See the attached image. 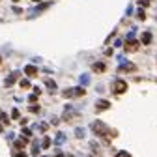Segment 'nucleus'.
Masks as SVG:
<instances>
[{"mask_svg": "<svg viewBox=\"0 0 157 157\" xmlns=\"http://www.w3.org/2000/svg\"><path fill=\"white\" fill-rule=\"evenodd\" d=\"M92 129H94V133H95V135H99V136H110V135L114 136V135H116V133H114V131H110V129L101 122V120H95V122L92 124Z\"/></svg>", "mask_w": 157, "mask_h": 157, "instance_id": "nucleus-1", "label": "nucleus"}, {"mask_svg": "<svg viewBox=\"0 0 157 157\" xmlns=\"http://www.w3.org/2000/svg\"><path fill=\"white\" fill-rule=\"evenodd\" d=\"M86 90L84 86H77V88H66L64 90V97H78V95H84Z\"/></svg>", "mask_w": 157, "mask_h": 157, "instance_id": "nucleus-2", "label": "nucleus"}, {"mask_svg": "<svg viewBox=\"0 0 157 157\" xmlns=\"http://www.w3.org/2000/svg\"><path fill=\"white\" fill-rule=\"evenodd\" d=\"M112 88H114V94H124L127 90V82L124 81V78H116Z\"/></svg>", "mask_w": 157, "mask_h": 157, "instance_id": "nucleus-3", "label": "nucleus"}, {"mask_svg": "<svg viewBox=\"0 0 157 157\" xmlns=\"http://www.w3.org/2000/svg\"><path fill=\"white\" fill-rule=\"evenodd\" d=\"M107 109H110V103L107 101V99H97V103H95V110H107Z\"/></svg>", "mask_w": 157, "mask_h": 157, "instance_id": "nucleus-4", "label": "nucleus"}, {"mask_svg": "<svg viewBox=\"0 0 157 157\" xmlns=\"http://www.w3.org/2000/svg\"><path fill=\"white\" fill-rule=\"evenodd\" d=\"M140 47V41H136V39H127L125 43V51H136Z\"/></svg>", "mask_w": 157, "mask_h": 157, "instance_id": "nucleus-5", "label": "nucleus"}, {"mask_svg": "<svg viewBox=\"0 0 157 157\" xmlns=\"http://www.w3.org/2000/svg\"><path fill=\"white\" fill-rule=\"evenodd\" d=\"M25 73H26L28 77H36V75H37V67L32 66V64H28V66L25 67Z\"/></svg>", "mask_w": 157, "mask_h": 157, "instance_id": "nucleus-6", "label": "nucleus"}, {"mask_svg": "<svg viewBox=\"0 0 157 157\" xmlns=\"http://www.w3.org/2000/svg\"><path fill=\"white\" fill-rule=\"evenodd\" d=\"M92 69L97 71V73H101V71H105V64H103V62H95V64L92 66Z\"/></svg>", "mask_w": 157, "mask_h": 157, "instance_id": "nucleus-7", "label": "nucleus"}, {"mask_svg": "<svg viewBox=\"0 0 157 157\" xmlns=\"http://www.w3.org/2000/svg\"><path fill=\"white\" fill-rule=\"evenodd\" d=\"M142 43H144V45H150V43H151V34H150V32H144V34H142Z\"/></svg>", "mask_w": 157, "mask_h": 157, "instance_id": "nucleus-8", "label": "nucleus"}, {"mask_svg": "<svg viewBox=\"0 0 157 157\" xmlns=\"http://www.w3.org/2000/svg\"><path fill=\"white\" fill-rule=\"evenodd\" d=\"M120 69H122V71H135L136 67H135V66H133L131 62H127V64H124V66H120Z\"/></svg>", "mask_w": 157, "mask_h": 157, "instance_id": "nucleus-9", "label": "nucleus"}, {"mask_svg": "<svg viewBox=\"0 0 157 157\" xmlns=\"http://www.w3.org/2000/svg\"><path fill=\"white\" fill-rule=\"evenodd\" d=\"M45 84H47V88H49L51 92H54V90H56V82H54V81H51V78H45Z\"/></svg>", "mask_w": 157, "mask_h": 157, "instance_id": "nucleus-10", "label": "nucleus"}, {"mask_svg": "<svg viewBox=\"0 0 157 157\" xmlns=\"http://www.w3.org/2000/svg\"><path fill=\"white\" fill-rule=\"evenodd\" d=\"M15 78H17V73H13V75H10V77L6 78V86H11V84L15 82Z\"/></svg>", "mask_w": 157, "mask_h": 157, "instance_id": "nucleus-11", "label": "nucleus"}, {"mask_svg": "<svg viewBox=\"0 0 157 157\" xmlns=\"http://www.w3.org/2000/svg\"><path fill=\"white\" fill-rule=\"evenodd\" d=\"M88 82H90V75H86V73H84V75H81V84H82V86H86Z\"/></svg>", "mask_w": 157, "mask_h": 157, "instance_id": "nucleus-12", "label": "nucleus"}, {"mask_svg": "<svg viewBox=\"0 0 157 157\" xmlns=\"http://www.w3.org/2000/svg\"><path fill=\"white\" fill-rule=\"evenodd\" d=\"M64 140H66V136H64V133H58V135H56V144H62Z\"/></svg>", "mask_w": 157, "mask_h": 157, "instance_id": "nucleus-13", "label": "nucleus"}, {"mask_svg": "<svg viewBox=\"0 0 157 157\" xmlns=\"http://www.w3.org/2000/svg\"><path fill=\"white\" fill-rule=\"evenodd\" d=\"M75 135L78 136V139H84V129H81V127H77V129H75Z\"/></svg>", "mask_w": 157, "mask_h": 157, "instance_id": "nucleus-14", "label": "nucleus"}, {"mask_svg": "<svg viewBox=\"0 0 157 157\" xmlns=\"http://www.w3.org/2000/svg\"><path fill=\"white\" fill-rule=\"evenodd\" d=\"M51 146V139H49V136H45V139L41 140V148H49Z\"/></svg>", "mask_w": 157, "mask_h": 157, "instance_id": "nucleus-15", "label": "nucleus"}, {"mask_svg": "<svg viewBox=\"0 0 157 157\" xmlns=\"http://www.w3.org/2000/svg\"><path fill=\"white\" fill-rule=\"evenodd\" d=\"M25 144H26V139H23V140H17V142H15V148H19V150H21V148H25Z\"/></svg>", "mask_w": 157, "mask_h": 157, "instance_id": "nucleus-16", "label": "nucleus"}, {"mask_svg": "<svg viewBox=\"0 0 157 157\" xmlns=\"http://www.w3.org/2000/svg\"><path fill=\"white\" fill-rule=\"evenodd\" d=\"M32 153H34V155L39 153V146H37V142H34V146H32Z\"/></svg>", "mask_w": 157, "mask_h": 157, "instance_id": "nucleus-17", "label": "nucleus"}, {"mask_svg": "<svg viewBox=\"0 0 157 157\" xmlns=\"http://www.w3.org/2000/svg\"><path fill=\"white\" fill-rule=\"evenodd\" d=\"M21 88H30V82L26 81V78H23V81H21Z\"/></svg>", "mask_w": 157, "mask_h": 157, "instance_id": "nucleus-18", "label": "nucleus"}, {"mask_svg": "<svg viewBox=\"0 0 157 157\" xmlns=\"http://www.w3.org/2000/svg\"><path fill=\"white\" fill-rule=\"evenodd\" d=\"M37 97H39L37 94H32V95L28 97V101H30V103H34V101H37Z\"/></svg>", "mask_w": 157, "mask_h": 157, "instance_id": "nucleus-19", "label": "nucleus"}, {"mask_svg": "<svg viewBox=\"0 0 157 157\" xmlns=\"http://www.w3.org/2000/svg\"><path fill=\"white\" fill-rule=\"evenodd\" d=\"M116 157H131V155H129L127 151H118V153H116Z\"/></svg>", "mask_w": 157, "mask_h": 157, "instance_id": "nucleus-20", "label": "nucleus"}, {"mask_svg": "<svg viewBox=\"0 0 157 157\" xmlns=\"http://www.w3.org/2000/svg\"><path fill=\"white\" fill-rule=\"evenodd\" d=\"M139 4H140L142 8H146V6H150V0H139Z\"/></svg>", "mask_w": 157, "mask_h": 157, "instance_id": "nucleus-21", "label": "nucleus"}, {"mask_svg": "<svg viewBox=\"0 0 157 157\" xmlns=\"http://www.w3.org/2000/svg\"><path fill=\"white\" fill-rule=\"evenodd\" d=\"M0 120H2V124H8V116H6V114H2V112H0Z\"/></svg>", "mask_w": 157, "mask_h": 157, "instance_id": "nucleus-22", "label": "nucleus"}, {"mask_svg": "<svg viewBox=\"0 0 157 157\" xmlns=\"http://www.w3.org/2000/svg\"><path fill=\"white\" fill-rule=\"evenodd\" d=\"M136 15H139V19H142V21H144V19H146V13H144L142 10H139V13H136Z\"/></svg>", "mask_w": 157, "mask_h": 157, "instance_id": "nucleus-23", "label": "nucleus"}, {"mask_svg": "<svg viewBox=\"0 0 157 157\" xmlns=\"http://www.w3.org/2000/svg\"><path fill=\"white\" fill-rule=\"evenodd\" d=\"M19 116H21V114H19V110L13 109V110H11V118H19Z\"/></svg>", "mask_w": 157, "mask_h": 157, "instance_id": "nucleus-24", "label": "nucleus"}, {"mask_svg": "<svg viewBox=\"0 0 157 157\" xmlns=\"http://www.w3.org/2000/svg\"><path fill=\"white\" fill-rule=\"evenodd\" d=\"M30 112H39V107H36V105H32V107H30Z\"/></svg>", "mask_w": 157, "mask_h": 157, "instance_id": "nucleus-25", "label": "nucleus"}, {"mask_svg": "<svg viewBox=\"0 0 157 157\" xmlns=\"http://www.w3.org/2000/svg\"><path fill=\"white\" fill-rule=\"evenodd\" d=\"M15 157H28L26 153H23V151H19V153H15Z\"/></svg>", "mask_w": 157, "mask_h": 157, "instance_id": "nucleus-26", "label": "nucleus"}, {"mask_svg": "<svg viewBox=\"0 0 157 157\" xmlns=\"http://www.w3.org/2000/svg\"><path fill=\"white\" fill-rule=\"evenodd\" d=\"M23 133H25L26 136H30V135H32V131H30V129H23Z\"/></svg>", "mask_w": 157, "mask_h": 157, "instance_id": "nucleus-27", "label": "nucleus"}, {"mask_svg": "<svg viewBox=\"0 0 157 157\" xmlns=\"http://www.w3.org/2000/svg\"><path fill=\"white\" fill-rule=\"evenodd\" d=\"M54 157H64V155H62V153H60V151H58V153H56V155H54Z\"/></svg>", "mask_w": 157, "mask_h": 157, "instance_id": "nucleus-28", "label": "nucleus"}, {"mask_svg": "<svg viewBox=\"0 0 157 157\" xmlns=\"http://www.w3.org/2000/svg\"><path fill=\"white\" fill-rule=\"evenodd\" d=\"M0 64H2V56H0Z\"/></svg>", "mask_w": 157, "mask_h": 157, "instance_id": "nucleus-29", "label": "nucleus"}, {"mask_svg": "<svg viewBox=\"0 0 157 157\" xmlns=\"http://www.w3.org/2000/svg\"><path fill=\"white\" fill-rule=\"evenodd\" d=\"M13 2H19V0H13Z\"/></svg>", "mask_w": 157, "mask_h": 157, "instance_id": "nucleus-30", "label": "nucleus"}, {"mask_svg": "<svg viewBox=\"0 0 157 157\" xmlns=\"http://www.w3.org/2000/svg\"><path fill=\"white\" fill-rule=\"evenodd\" d=\"M69 157H73V155H69Z\"/></svg>", "mask_w": 157, "mask_h": 157, "instance_id": "nucleus-31", "label": "nucleus"}]
</instances>
